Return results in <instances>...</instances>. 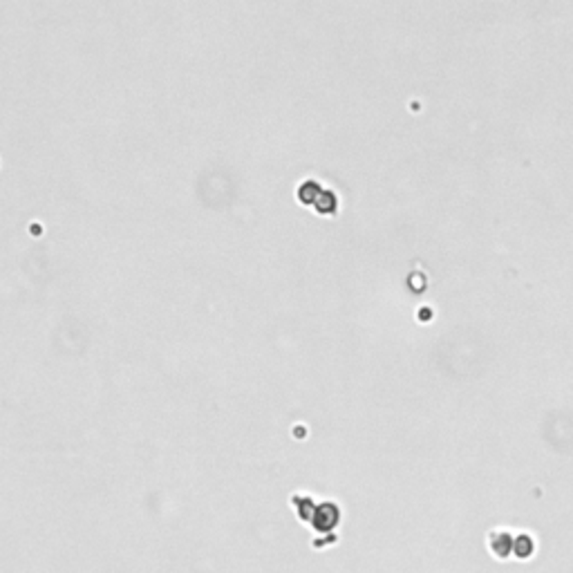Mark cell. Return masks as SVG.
I'll use <instances>...</instances> for the list:
<instances>
[{
    "label": "cell",
    "mask_w": 573,
    "mask_h": 573,
    "mask_svg": "<svg viewBox=\"0 0 573 573\" xmlns=\"http://www.w3.org/2000/svg\"><path fill=\"white\" fill-rule=\"evenodd\" d=\"M533 551H536V540L529 533H520V536H515V542H513V556L520 558V560H529L533 556Z\"/></svg>",
    "instance_id": "cell-2"
},
{
    "label": "cell",
    "mask_w": 573,
    "mask_h": 573,
    "mask_svg": "<svg viewBox=\"0 0 573 573\" xmlns=\"http://www.w3.org/2000/svg\"><path fill=\"white\" fill-rule=\"evenodd\" d=\"M513 542H515V536L509 529H493L489 533V538H486L489 551L498 560H506L509 556H513Z\"/></svg>",
    "instance_id": "cell-1"
}]
</instances>
